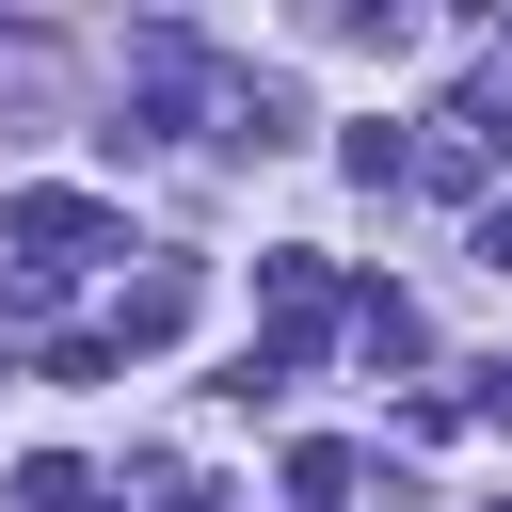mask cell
Returning a JSON list of instances; mask_svg holds the SVG:
<instances>
[{
    "mask_svg": "<svg viewBox=\"0 0 512 512\" xmlns=\"http://www.w3.org/2000/svg\"><path fill=\"white\" fill-rule=\"evenodd\" d=\"M176 320H192V272H144V288H128V304H112V352H160V336H176Z\"/></svg>",
    "mask_w": 512,
    "mask_h": 512,
    "instance_id": "3",
    "label": "cell"
},
{
    "mask_svg": "<svg viewBox=\"0 0 512 512\" xmlns=\"http://www.w3.org/2000/svg\"><path fill=\"white\" fill-rule=\"evenodd\" d=\"M480 416H512V368H480Z\"/></svg>",
    "mask_w": 512,
    "mask_h": 512,
    "instance_id": "8",
    "label": "cell"
},
{
    "mask_svg": "<svg viewBox=\"0 0 512 512\" xmlns=\"http://www.w3.org/2000/svg\"><path fill=\"white\" fill-rule=\"evenodd\" d=\"M256 288H272V368H304V352L336 336V272H320V256H256Z\"/></svg>",
    "mask_w": 512,
    "mask_h": 512,
    "instance_id": "2",
    "label": "cell"
},
{
    "mask_svg": "<svg viewBox=\"0 0 512 512\" xmlns=\"http://www.w3.org/2000/svg\"><path fill=\"white\" fill-rule=\"evenodd\" d=\"M352 352H368V368H416V352H432V320H416L400 288H368V304H352Z\"/></svg>",
    "mask_w": 512,
    "mask_h": 512,
    "instance_id": "4",
    "label": "cell"
},
{
    "mask_svg": "<svg viewBox=\"0 0 512 512\" xmlns=\"http://www.w3.org/2000/svg\"><path fill=\"white\" fill-rule=\"evenodd\" d=\"M480 256H496V272H512V208H480Z\"/></svg>",
    "mask_w": 512,
    "mask_h": 512,
    "instance_id": "7",
    "label": "cell"
},
{
    "mask_svg": "<svg viewBox=\"0 0 512 512\" xmlns=\"http://www.w3.org/2000/svg\"><path fill=\"white\" fill-rule=\"evenodd\" d=\"M16 512H96V464H64V448H48V464H16Z\"/></svg>",
    "mask_w": 512,
    "mask_h": 512,
    "instance_id": "5",
    "label": "cell"
},
{
    "mask_svg": "<svg viewBox=\"0 0 512 512\" xmlns=\"http://www.w3.org/2000/svg\"><path fill=\"white\" fill-rule=\"evenodd\" d=\"M496 512H512V496H496Z\"/></svg>",
    "mask_w": 512,
    "mask_h": 512,
    "instance_id": "9",
    "label": "cell"
},
{
    "mask_svg": "<svg viewBox=\"0 0 512 512\" xmlns=\"http://www.w3.org/2000/svg\"><path fill=\"white\" fill-rule=\"evenodd\" d=\"M0 240H16V272H80V256H112V208L96 192H16Z\"/></svg>",
    "mask_w": 512,
    "mask_h": 512,
    "instance_id": "1",
    "label": "cell"
},
{
    "mask_svg": "<svg viewBox=\"0 0 512 512\" xmlns=\"http://www.w3.org/2000/svg\"><path fill=\"white\" fill-rule=\"evenodd\" d=\"M176 512H240V496H224V480H176Z\"/></svg>",
    "mask_w": 512,
    "mask_h": 512,
    "instance_id": "6",
    "label": "cell"
}]
</instances>
